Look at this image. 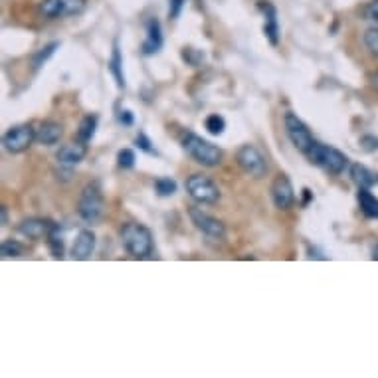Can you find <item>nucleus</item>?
<instances>
[{
  "instance_id": "obj_1",
  "label": "nucleus",
  "mask_w": 378,
  "mask_h": 378,
  "mask_svg": "<svg viewBox=\"0 0 378 378\" xmlns=\"http://www.w3.org/2000/svg\"><path fill=\"white\" fill-rule=\"evenodd\" d=\"M119 238L125 252L137 260H147L153 256L155 244H153V234L147 226L137 224V222H127L121 226Z\"/></svg>"
},
{
  "instance_id": "obj_2",
  "label": "nucleus",
  "mask_w": 378,
  "mask_h": 378,
  "mask_svg": "<svg viewBox=\"0 0 378 378\" xmlns=\"http://www.w3.org/2000/svg\"><path fill=\"white\" fill-rule=\"evenodd\" d=\"M180 143H182V149L187 151V155H189L190 158H194L202 167L212 168L218 167L222 163V157H224L222 149L208 143V141L202 139V137L194 135V133H187V135L182 137Z\"/></svg>"
},
{
  "instance_id": "obj_3",
  "label": "nucleus",
  "mask_w": 378,
  "mask_h": 378,
  "mask_svg": "<svg viewBox=\"0 0 378 378\" xmlns=\"http://www.w3.org/2000/svg\"><path fill=\"white\" fill-rule=\"evenodd\" d=\"M77 214L87 224H97L106 214V199L99 182H89L82 190V196L77 202Z\"/></svg>"
},
{
  "instance_id": "obj_4",
  "label": "nucleus",
  "mask_w": 378,
  "mask_h": 378,
  "mask_svg": "<svg viewBox=\"0 0 378 378\" xmlns=\"http://www.w3.org/2000/svg\"><path fill=\"white\" fill-rule=\"evenodd\" d=\"M305 157L309 158L313 165L317 167H321L323 170H327L329 175H341V172H345V168L348 167V157L345 153H341L339 149L335 147H327V145H321V143H317L313 147L309 149V153L305 155Z\"/></svg>"
},
{
  "instance_id": "obj_5",
  "label": "nucleus",
  "mask_w": 378,
  "mask_h": 378,
  "mask_svg": "<svg viewBox=\"0 0 378 378\" xmlns=\"http://www.w3.org/2000/svg\"><path fill=\"white\" fill-rule=\"evenodd\" d=\"M187 192L199 204H216L220 200L218 187L214 184V180L204 175H190L187 179Z\"/></svg>"
},
{
  "instance_id": "obj_6",
  "label": "nucleus",
  "mask_w": 378,
  "mask_h": 378,
  "mask_svg": "<svg viewBox=\"0 0 378 378\" xmlns=\"http://www.w3.org/2000/svg\"><path fill=\"white\" fill-rule=\"evenodd\" d=\"M284 123H285V133L289 137V141L294 143V147L297 149L299 153L307 155L309 149L315 145V139L311 135L309 127L305 125L303 121L295 115V113H285Z\"/></svg>"
},
{
  "instance_id": "obj_7",
  "label": "nucleus",
  "mask_w": 378,
  "mask_h": 378,
  "mask_svg": "<svg viewBox=\"0 0 378 378\" xmlns=\"http://www.w3.org/2000/svg\"><path fill=\"white\" fill-rule=\"evenodd\" d=\"M36 141V129L28 123H22V125L11 127L4 137H2V145L4 149L12 153V155H18L24 153L26 149H30V145Z\"/></svg>"
},
{
  "instance_id": "obj_8",
  "label": "nucleus",
  "mask_w": 378,
  "mask_h": 378,
  "mask_svg": "<svg viewBox=\"0 0 378 378\" xmlns=\"http://www.w3.org/2000/svg\"><path fill=\"white\" fill-rule=\"evenodd\" d=\"M236 160L246 175H250L253 179H262L267 172V160L262 153L253 145H244L236 153Z\"/></svg>"
},
{
  "instance_id": "obj_9",
  "label": "nucleus",
  "mask_w": 378,
  "mask_h": 378,
  "mask_svg": "<svg viewBox=\"0 0 378 378\" xmlns=\"http://www.w3.org/2000/svg\"><path fill=\"white\" fill-rule=\"evenodd\" d=\"M87 6V0H42L40 14L44 18H65L77 16Z\"/></svg>"
},
{
  "instance_id": "obj_10",
  "label": "nucleus",
  "mask_w": 378,
  "mask_h": 378,
  "mask_svg": "<svg viewBox=\"0 0 378 378\" xmlns=\"http://www.w3.org/2000/svg\"><path fill=\"white\" fill-rule=\"evenodd\" d=\"M189 216L192 224L196 226V230H200L204 236L214 238V240H222L226 236V226L222 224L218 218H214L210 214H206L204 210H200L196 206H190Z\"/></svg>"
},
{
  "instance_id": "obj_11",
  "label": "nucleus",
  "mask_w": 378,
  "mask_h": 378,
  "mask_svg": "<svg viewBox=\"0 0 378 378\" xmlns=\"http://www.w3.org/2000/svg\"><path fill=\"white\" fill-rule=\"evenodd\" d=\"M272 200L277 210H289L295 204V190L287 175H277L272 182Z\"/></svg>"
},
{
  "instance_id": "obj_12",
  "label": "nucleus",
  "mask_w": 378,
  "mask_h": 378,
  "mask_svg": "<svg viewBox=\"0 0 378 378\" xmlns=\"http://www.w3.org/2000/svg\"><path fill=\"white\" fill-rule=\"evenodd\" d=\"M53 224L50 220H44V218H28V220H22L18 224V232L22 236L30 238V240H42L48 238L50 232H52Z\"/></svg>"
},
{
  "instance_id": "obj_13",
  "label": "nucleus",
  "mask_w": 378,
  "mask_h": 378,
  "mask_svg": "<svg viewBox=\"0 0 378 378\" xmlns=\"http://www.w3.org/2000/svg\"><path fill=\"white\" fill-rule=\"evenodd\" d=\"M95 252V236L92 230H82L75 236L74 246H72V258L74 260H89Z\"/></svg>"
},
{
  "instance_id": "obj_14",
  "label": "nucleus",
  "mask_w": 378,
  "mask_h": 378,
  "mask_svg": "<svg viewBox=\"0 0 378 378\" xmlns=\"http://www.w3.org/2000/svg\"><path fill=\"white\" fill-rule=\"evenodd\" d=\"M260 11H262L263 16H265L263 34H265V38L270 40L272 46H277V44H279V24H277V12H275V8H273L270 2H265V0L260 2Z\"/></svg>"
},
{
  "instance_id": "obj_15",
  "label": "nucleus",
  "mask_w": 378,
  "mask_h": 378,
  "mask_svg": "<svg viewBox=\"0 0 378 378\" xmlns=\"http://www.w3.org/2000/svg\"><path fill=\"white\" fill-rule=\"evenodd\" d=\"M87 155V143H82V141H74V143H68V145H63L60 151H58V160H60V165H68V167H72V165H77V163H82Z\"/></svg>"
},
{
  "instance_id": "obj_16",
  "label": "nucleus",
  "mask_w": 378,
  "mask_h": 378,
  "mask_svg": "<svg viewBox=\"0 0 378 378\" xmlns=\"http://www.w3.org/2000/svg\"><path fill=\"white\" fill-rule=\"evenodd\" d=\"M63 135V127L56 121H44L40 123V127L36 129V141L40 145H46V147H52L56 145Z\"/></svg>"
},
{
  "instance_id": "obj_17",
  "label": "nucleus",
  "mask_w": 378,
  "mask_h": 378,
  "mask_svg": "<svg viewBox=\"0 0 378 378\" xmlns=\"http://www.w3.org/2000/svg\"><path fill=\"white\" fill-rule=\"evenodd\" d=\"M163 48V30H160V22L157 18H151L147 22V40L143 42V53L153 56Z\"/></svg>"
},
{
  "instance_id": "obj_18",
  "label": "nucleus",
  "mask_w": 378,
  "mask_h": 378,
  "mask_svg": "<svg viewBox=\"0 0 378 378\" xmlns=\"http://www.w3.org/2000/svg\"><path fill=\"white\" fill-rule=\"evenodd\" d=\"M351 177L358 184V189H372L374 184H378V172L370 170L365 165H353Z\"/></svg>"
},
{
  "instance_id": "obj_19",
  "label": "nucleus",
  "mask_w": 378,
  "mask_h": 378,
  "mask_svg": "<svg viewBox=\"0 0 378 378\" xmlns=\"http://www.w3.org/2000/svg\"><path fill=\"white\" fill-rule=\"evenodd\" d=\"M358 206L367 218H378V199L370 192V189H358Z\"/></svg>"
},
{
  "instance_id": "obj_20",
  "label": "nucleus",
  "mask_w": 378,
  "mask_h": 378,
  "mask_svg": "<svg viewBox=\"0 0 378 378\" xmlns=\"http://www.w3.org/2000/svg\"><path fill=\"white\" fill-rule=\"evenodd\" d=\"M109 70H111V74L115 77L117 87H125V75H123V58H121V50H119V46L117 42L113 44V53H111V60H109Z\"/></svg>"
},
{
  "instance_id": "obj_21",
  "label": "nucleus",
  "mask_w": 378,
  "mask_h": 378,
  "mask_svg": "<svg viewBox=\"0 0 378 378\" xmlns=\"http://www.w3.org/2000/svg\"><path fill=\"white\" fill-rule=\"evenodd\" d=\"M99 123V117L97 115H85L80 123V131H77V141L82 143H89L95 135V129Z\"/></svg>"
},
{
  "instance_id": "obj_22",
  "label": "nucleus",
  "mask_w": 378,
  "mask_h": 378,
  "mask_svg": "<svg viewBox=\"0 0 378 378\" xmlns=\"http://www.w3.org/2000/svg\"><path fill=\"white\" fill-rule=\"evenodd\" d=\"M26 252V248H24V244H20L18 240H4L2 246H0V256L4 258V260H8V258H20Z\"/></svg>"
},
{
  "instance_id": "obj_23",
  "label": "nucleus",
  "mask_w": 378,
  "mask_h": 378,
  "mask_svg": "<svg viewBox=\"0 0 378 378\" xmlns=\"http://www.w3.org/2000/svg\"><path fill=\"white\" fill-rule=\"evenodd\" d=\"M46 240H48V246H50V252H52L53 258H56V260H58V258H63V240L58 224H53L52 232H50V236H48Z\"/></svg>"
},
{
  "instance_id": "obj_24",
  "label": "nucleus",
  "mask_w": 378,
  "mask_h": 378,
  "mask_svg": "<svg viewBox=\"0 0 378 378\" xmlns=\"http://www.w3.org/2000/svg\"><path fill=\"white\" fill-rule=\"evenodd\" d=\"M206 131L210 133V135H222L224 133V129H226V121H224V117L218 115V113H212V115L206 117Z\"/></svg>"
},
{
  "instance_id": "obj_25",
  "label": "nucleus",
  "mask_w": 378,
  "mask_h": 378,
  "mask_svg": "<svg viewBox=\"0 0 378 378\" xmlns=\"http://www.w3.org/2000/svg\"><path fill=\"white\" fill-rule=\"evenodd\" d=\"M155 190H157L160 196H172L177 192V182L172 179L163 177V179L155 180Z\"/></svg>"
},
{
  "instance_id": "obj_26",
  "label": "nucleus",
  "mask_w": 378,
  "mask_h": 378,
  "mask_svg": "<svg viewBox=\"0 0 378 378\" xmlns=\"http://www.w3.org/2000/svg\"><path fill=\"white\" fill-rule=\"evenodd\" d=\"M365 46L368 52L378 58V26H372L365 32Z\"/></svg>"
},
{
  "instance_id": "obj_27",
  "label": "nucleus",
  "mask_w": 378,
  "mask_h": 378,
  "mask_svg": "<svg viewBox=\"0 0 378 378\" xmlns=\"http://www.w3.org/2000/svg\"><path fill=\"white\" fill-rule=\"evenodd\" d=\"M58 46H60V44H58V42L48 44L46 48H42L40 52L36 53V56H34V68L38 70L40 65H44V63L48 62V58H50V56H52V53L56 52V48H58Z\"/></svg>"
},
{
  "instance_id": "obj_28",
  "label": "nucleus",
  "mask_w": 378,
  "mask_h": 378,
  "mask_svg": "<svg viewBox=\"0 0 378 378\" xmlns=\"http://www.w3.org/2000/svg\"><path fill=\"white\" fill-rule=\"evenodd\" d=\"M117 165L121 168H133L135 167V153L131 149H121L117 155Z\"/></svg>"
},
{
  "instance_id": "obj_29",
  "label": "nucleus",
  "mask_w": 378,
  "mask_h": 378,
  "mask_svg": "<svg viewBox=\"0 0 378 378\" xmlns=\"http://www.w3.org/2000/svg\"><path fill=\"white\" fill-rule=\"evenodd\" d=\"M363 16H365V20L372 22L374 26H378V0H370L367 6H365V11H363Z\"/></svg>"
},
{
  "instance_id": "obj_30",
  "label": "nucleus",
  "mask_w": 378,
  "mask_h": 378,
  "mask_svg": "<svg viewBox=\"0 0 378 378\" xmlns=\"http://www.w3.org/2000/svg\"><path fill=\"white\" fill-rule=\"evenodd\" d=\"M135 145H137V147H139V149H141V151H145V153H151V155H153V153H157V151H155V149L151 147V145H153V143H151V141H149L147 135H145V133H139V135H137Z\"/></svg>"
},
{
  "instance_id": "obj_31",
  "label": "nucleus",
  "mask_w": 378,
  "mask_h": 378,
  "mask_svg": "<svg viewBox=\"0 0 378 378\" xmlns=\"http://www.w3.org/2000/svg\"><path fill=\"white\" fill-rule=\"evenodd\" d=\"M184 2H187V0H168V16H170V18H179Z\"/></svg>"
},
{
  "instance_id": "obj_32",
  "label": "nucleus",
  "mask_w": 378,
  "mask_h": 378,
  "mask_svg": "<svg viewBox=\"0 0 378 378\" xmlns=\"http://www.w3.org/2000/svg\"><path fill=\"white\" fill-rule=\"evenodd\" d=\"M360 145H363V149H365V151H377L378 139L377 137H370V135L363 137V139H360Z\"/></svg>"
},
{
  "instance_id": "obj_33",
  "label": "nucleus",
  "mask_w": 378,
  "mask_h": 378,
  "mask_svg": "<svg viewBox=\"0 0 378 378\" xmlns=\"http://www.w3.org/2000/svg\"><path fill=\"white\" fill-rule=\"evenodd\" d=\"M119 121L123 123V125H133V113L131 111H119Z\"/></svg>"
},
{
  "instance_id": "obj_34",
  "label": "nucleus",
  "mask_w": 378,
  "mask_h": 378,
  "mask_svg": "<svg viewBox=\"0 0 378 378\" xmlns=\"http://www.w3.org/2000/svg\"><path fill=\"white\" fill-rule=\"evenodd\" d=\"M0 222H2V226H8V208L6 206L0 208Z\"/></svg>"
},
{
  "instance_id": "obj_35",
  "label": "nucleus",
  "mask_w": 378,
  "mask_h": 378,
  "mask_svg": "<svg viewBox=\"0 0 378 378\" xmlns=\"http://www.w3.org/2000/svg\"><path fill=\"white\" fill-rule=\"evenodd\" d=\"M309 200H311V190L305 189V190H303V204H307V202H309Z\"/></svg>"
},
{
  "instance_id": "obj_36",
  "label": "nucleus",
  "mask_w": 378,
  "mask_h": 378,
  "mask_svg": "<svg viewBox=\"0 0 378 378\" xmlns=\"http://www.w3.org/2000/svg\"><path fill=\"white\" fill-rule=\"evenodd\" d=\"M370 258H372V260H377V262H378V244L374 246V248H372V256H370Z\"/></svg>"
}]
</instances>
